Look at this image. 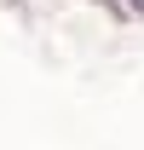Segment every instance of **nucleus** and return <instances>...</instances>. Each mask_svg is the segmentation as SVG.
Segmentation results:
<instances>
[{
  "instance_id": "1",
  "label": "nucleus",
  "mask_w": 144,
  "mask_h": 150,
  "mask_svg": "<svg viewBox=\"0 0 144 150\" xmlns=\"http://www.w3.org/2000/svg\"><path fill=\"white\" fill-rule=\"evenodd\" d=\"M133 6H138V12H144V0H133Z\"/></svg>"
}]
</instances>
